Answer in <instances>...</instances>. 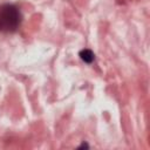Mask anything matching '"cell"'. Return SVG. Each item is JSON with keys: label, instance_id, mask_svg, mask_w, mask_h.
Segmentation results:
<instances>
[{"label": "cell", "instance_id": "obj_1", "mask_svg": "<svg viewBox=\"0 0 150 150\" xmlns=\"http://www.w3.org/2000/svg\"><path fill=\"white\" fill-rule=\"evenodd\" d=\"M22 20L19 8L12 4L0 6V32H14Z\"/></svg>", "mask_w": 150, "mask_h": 150}, {"label": "cell", "instance_id": "obj_2", "mask_svg": "<svg viewBox=\"0 0 150 150\" xmlns=\"http://www.w3.org/2000/svg\"><path fill=\"white\" fill-rule=\"evenodd\" d=\"M79 56H80V59H81L83 62H86V63H88V64H90V63H93V62L95 61V54H94L90 49H87V48L80 50Z\"/></svg>", "mask_w": 150, "mask_h": 150}, {"label": "cell", "instance_id": "obj_3", "mask_svg": "<svg viewBox=\"0 0 150 150\" xmlns=\"http://www.w3.org/2000/svg\"><path fill=\"white\" fill-rule=\"evenodd\" d=\"M83 148H86V149H88V148H89V144H88L87 142H84V141L81 143V145L79 146V149H83Z\"/></svg>", "mask_w": 150, "mask_h": 150}]
</instances>
